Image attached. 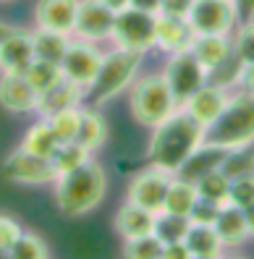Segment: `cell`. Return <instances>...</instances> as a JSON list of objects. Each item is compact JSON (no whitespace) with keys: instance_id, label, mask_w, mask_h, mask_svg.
Instances as JSON below:
<instances>
[{"instance_id":"7c38bea8","label":"cell","mask_w":254,"mask_h":259,"mask_svg":"<svg viewBox=\"0 0 254 259\" xmlns=\"http://www.w3.org/2000/svg\"><path fill=\"white\" fill-rule=\"evenodd\" d=\"M115 13L102 6L100 0H79L76 21H73V32L87 42H100L113 34Z\"/></svg>"},{"instance_id":"cb8c5ba5","label":"cell","mask_w":254,"mask_h":259,"mask_svg":"<svg viewBox=\"0 0 254 259\" xmlns=\"http://www.w3.org/2000/svg\"><path fill=\"white\" fill-rule=\"evenodd\" d=\"M194 186H197V196L204 202H210L215 207H223L228 204V191H231V178L220 170V167H213V170L202 173L197 181H194Z\"/></svg>"},{"instance_id":"484cf974","label":"cell","mask_w":254,"mask_h":259,"mask_svg":"<svg viewBox=\"0 0 254 259\" xmlns=\"http://www.w3.org/2000/svg\"><path fill=\"white\" fill-rule=\"evenodd\" d=\"M58 144H61V139L55 136L53 126L48 123V118H42L39 123H34L32 128L26 131L24 142H21L24 149L34 152V155H39V157H53V152L58 149Z\"/></svg>"},{"instance_id":"4fadbf2b","label":"cell","mask_w":254,"mask_h":259,"mask_svg":"<svg viewBox=\"0 0 254 259\" xmlns=\"http://www.w3.org/2000/svg\"><path fill=\"white\" fill-rule=\"evenodd\" d=\"M34 60V42L29 32L6 29L0 34V73H24Z\"/></svg>"},{"instance_id":"ab89813d","label":"cell","mask_w":254,"mask_h":259,"mask_svg":"<svg viewBox=\"0 0 254 259\" xmlns=\"http://www.w3.org/2000/svg\"><path fill=\"white\" fill-rule=\"evenodd\" d=\"M160 3L162 0H131V6L134 8H139V11H147V13H160Z\"/></svg>"},{"instance_id":"d6986e66","label":"cell","mask_w":254,"mask_h":259,"mask_svg":"<svg viewBox=\"0 0 254 259\" xmlns=\"http://www.w3.org/2000/svg\"><path fill=\"white\" fill-rule=\"evenodd\" d=\"M184 243L189 249V256H194V259H213V256H220V251H223V241H220L213 223L189 220V228L184 233Z\"/></svg>"},{"instance_id":"8fae6325","label":"cell","mask_w":254,"mask_h":259,"mask_svg":"<svg viewBox=\"0 0 254 259\" xmlns=\"http://www.w3.org/2000/svg\"><path fill=\"white\" fill-rule=\"evenodd\" d=\"M173 181V173L162 170V167L152 165L149 170L139 173L137 178L131 181L129 186V202L139 204L149 212H162V204H165V194L168 186Z\"/></svg>"},{"instance_id":"3957f363","label":"cell","mask_w":254,"mask_h":259,"mask_svg":"<svg viewBox=\"0 0 254 259\" xmlns=\"http://www.w3.org/2000/svg\"><path fill=\"white\" fill-rule=\"evenodd\" d=\"M249 142H254V97L244 92L238 97H231L223 113L204 128V144L244 149Z\"/></svg>"},{"instance_id":"ee69618b","label":"cell","mask_w":254,"mask_h":259,"mask_svg":"<svg viewBox=\"0 0 254 259\" xmlns=\"http://www.w3.org/2000/svg\"><path fill=\"white\" fill-rule=\"evenodd\" d=\"M0 3H6V0H0Z\"/></svg>"},{"instance_id":"d4e9b609","label":"cell","mask_w":254,"mask_h":259,"mask_svg":"<svg viewBox=\"0 0 254 259\" xmlns=\"http://www.w3.org/2000/svg\"><path fill=\"white\" fill-rule=\"evenodd\" d=\"M32 42H34V58L39 60H50V63H58L61 66V60L68 50V34L63 32H53V29H37L32 34Z\"/></svg>"},{"instance_id":"2e32d148","label":"cell","mask_w":254,"mask_h":259,"mask_svg":"<svg viewBox=\"0 0 254 259\" xmlns=\"http://www.w3.org/2000/svg\"><path fill=\"white\" fill-rule=\"evenodd\" d=\"M79 0H37L34 6V21L37 29H53V32H73V21H76Z\"/></svg>"},{"instance_id":"603a6c76","label":"cell","mask_w":254,"mask_h":259,"mask_svg":"<svg viewBox=\"0 0 254 259\" xmlns=\"http://www.w3.org/2000/svg\"><path fill=\"white\" fill-rule=\"evenodd\" d=\"M197 186L194 181H186V178H176L171 181L168 186V194H165V204H162V212L168 215H178V218H189L194 204H197Z\"/></svg>"},{"instance_id":"8992f818","label":"cell","mask_w":254,"mask_h":259,"mask_svg":"<svg viewBox=\"0 0 254 259\" xmlns=\"http://www.w3.org/2000/svg\"><path fill=\"white\" fill-rule=\"evenodd\" d=\"M155 29H157L155 13H147V11H139V8L129 6V8L115 13L110 39L118 45V48L147 53L155 45Z\"/></svg>"},{"instance_id":"f35d334b","label":"cell","mask_w":254,"mask_h":259,"mask_svg":"<svg viewBox=\"0 0 254 259\" xmlns=\"http://www.w3.org/2000/svg\"><path fill=\"white\" fill-rule=\"evenodd\" d=\"M233 8H236V19L241 21L254 19V0H233Z\"/></svg>"},{"instance_id":"7a4b0ae2","label":"cell","mask_w":254,"mask_h":259,"mask_svg":"<svg viewBox=\"0 0 254 259\" xmlns=\"http://www.w3.org/2000/svg\"><path fill=\"white\" fill-rule=\"evenodd\" d=\"M105 186H108L105 170H102L95 160H87L79 167H73L68 173H61L55 178L58 209H61L66 218H81L102 202Z\"/></svg>"},{"instance_id":"f1b7e54d","label":"cell","mask_w":254,"mask_h":259,"mask_svg":"<svg viewBox=\"0 0 254 259\" xmlns=\"http://www.w3.org/2000/svg\"><path fill=\"white\" fill-rule=\"evenodd\" d=\"M87 160H89V149H84L79 142H61L58 149L53 152V157H50V162H53L58 176L73 170V167H79Z\"/></svg>"},{"instance_id":"ba28073f","label":"cell","mask_w":254,"mask_h":259,"mask_svg":"<svg viewBox=\"0 0 254 259\" xmlns=\"http://www.w3.org/2000/svg\"><path fill=\"white\" fill-rule=\"evenodd\" d=\"M186 21L194 34H228L236 24L233 0H191Z\"/></svg>"},{"instance_id":"60d3db41","label":"cell","mask_w":254,"mask_h":259,"mask_svg":"<svg viewBox=\"0 0 254 259\" xmlns=\"http://www.w3.org/2000/svg\"><path fill=\"white\" fill-rule=\"evenodd\" d=\"M102 6H108L113 13H118V11H123V8H129L131 6V0H100Z\"/></svg>"},{"instance_id":"7bdbcfd3","label":"cell","mask_w":254,"mask_h":259,"mask_svg":"<svg viewBox=\"0 0 254 259\" xmlns=\"http://www.w3.org/2000/svg\"><path fill=\"white\" fill-rule=\"evenodd\" d=\"M251 176H254V160H251Z\"/></svg>"},{"instance_id":"836d02e7","label":"cell","mask_w":254,"mask_h":259,"mask_svg":"<svg viewBox=\"0 0 254 259\" xmlns=\"http://www.w3.org/2000/svg\"><path fill=\"white\" fill-rule=\"evenodd\" d=\"M236 58L241 63H254V19L251 21H244L241 32L236 37V48H233Z\"/></svg>"},{"instance_id":"30bf717a","label":"cell","mask_w":254,"mask_h":259,"mask_svg":"<svg viewBox=\"0 0 254 259\" xmlns=\"http://www.w3.org/2000/svg\"><path fill=\"white\" fill-rule=\"evenodd\" d=\"M3 173L6 178L16 181V184H50V181L58 178L50 157H39L24 147H19L16 152H11L6 157Z\"/></svg>"},{"instance_id":"277c9868","label":"cell","mask_w":254,"mask_h":259,"mask_svg":"<svg viewBox=\"0 0 254 259\" xmlns=\"http://www.w3.org/2000/svg\"><path fill=\"white\" fill-rule=\"evenodd\" d=\"M139 63H142V53L139 50L118 48L115 53L105 55L97 79L92 81V87H89V97H92V102L102 105V102H108L110 97L121 95L123 89L131 84L134 76H137Z\"/></svg>"},{"instance_id":"ac0fdd59","label":"cell","mask_w":254,"mask_h":259,"mask_svg":"<svg viewBox=\"0 0 254 259\" xmlns=\"http://www.w3.org/2000/svg\"><path fill=\"white\" fill-rule=\"evenodd\" d=\"M81 87L79 84H73L68 81L66 76L58 84H53L50 89H45V92L39 95L37 100V113L42 118H50L55 113H61L66 108H79V102H81Z\"/></svg>"},{"instance_id":"5b68a950","label":"cell","mask_w":254,"mask_h":259,"mask_svg":"<svg viewBox=\"0 0 254 259\" xmlns=\"http://www.w3.org/2000/svg\"><path fill=\"white\" fill-rule=\"evenodd\" d=\"M131 110L137 115L139 123L144 126H157L162 123L171 113L178 110V102L171 95V87L165 81V76H147L139 79L131 89Z\"/></svg>"},{"instance_id":"9a60e30c","label":"cell","mask_w":254,"mask_h":259,"mask_svg":"<svg viewBox=\"0 0 254 259\" xmlns=\"http://www.w3.org/2000/svg\"><path fill=\"white\" fill-rule=\"evenodd\" d=\"M228 95H226V87L220 84H204L194 92L186 102H184V110L197 120L199 126H210L213 120L223 113V108L228 105Z\"/></svg>"},{"instance_id":"e575fe53","label":"cell","mask_w":254,"mask_h":259,"mask_svg":"<svg viewBox=\"0 0 254 259\" xmlns=\"http://www.w3.org/2000/svg\"><path fill=\"white\" fill-rule=\"evenodd\" d=\"M19 236H21V225L8 215H0V256H8Z\"/></svg>"},{"instance_id":"f546056e","label":"cell","mask_w":254,"mask_h":259,"mask_svg":"<svg viewBox=\"0 0 254 259\" xmlns=\"http://www.w3.org/2000/svg\"><path fill=\"white\" fill-rule=\"evenodd\" d=\"M48 123L53 126L55 136L61 142H73L79 134V123H81V110L79 108H66L61 113H55L48 118Z\"/></svg>"},{"instance_id":"4316f807","label":"cell","mask_w":254,"mask_h":259,"mask_svg":"<svg viewBox=\"0 0 254 259\" xmlns=\"http://www.w3.org/2000/svg\"><path fill=\"white\" fill-rule=\"evenodd\" d=\"M108 136V126L105 118H102L97 110H81V123H79V134L73 142H79L84 149L95 152Z\"/></svg>"},{"instance_id":"4dcf8cb0","label":"cell","mask_w":254,"mask_h":259,"mask_svg":"<svg viewBox=\"0 0 254 259\" xmlns=\"http://www.w3.org/2000/svg\"><path fill=\"white\" fill-rule=\"evenodd\" d=\"M162 251H165V243H162L155 233L126 238V249H123V254L131 256V259H152V256H162Z\"/></svg>"},{"instance_id":"7402d4cb","label":"cell","mask_w":254,"mask_h":259,"mask_svg":"<svg viewBox=\"0 0 254 259\" xmlns=\"http://www.w3.org/2000/svg\"><path fill=\"white\" fill-rule=\"evenodd\" d=\"M191 53L197 55V60L207 68V73H213L233 50H231L226 34H194Z\"/></svg>"},{"instance_id":"d6a6232c","label":"cell","mask_w":254,"mask_h":259,"mask_svg":"<svg viewBox=\"0 0 254 259\" xmlns=\"http://www.w3.org/2000/svg\"><path fill=\"white\" fill-rule=\"evenodd\" d=\"M228 204H236V207H241V209H246V207L254 204V176L251 173L231 178Z\"/></svg>"},{"instance_id":"6da1fadb","label":"cell","mask_w":254,"mask_h":259,"mask_svg":"<svg viewBox=\"0 0 254 259\" xmlns=\"http://www.w3.org/2000/svg\"><path fill=\"white\" fill-rule=\"evenodd\" d=\"M202 144L204 126H199L186 110H176L155 126L152 142H149V162L176 176Z\"/></svg>"},{"instance_id":"44dd1931","label":"cell","mask_w":254,"mask_h":259,"mask_svg":"<svg viewBox=\"0 0 254 259\" xmlns=\"http://www.w3.org/2000/svg\"><path fill=\"white\" fill-rule=\"evenodd\" d=\"M213 225H215V231L223 241V246H238V243H244L249 238L244 209L236 207V204H223L218 209Z\"/></svg>"},{"instance_id":"83f0119b","label":"cell","mask_w":254,"mask_h":259,"mask_svg":"<svg viewBox=\"0 0 254 259\" xmlns=\"http://www.w3.org/2000/svg\"><path fill=\"white\" fill-rule=\"evenodd\" d=\"M24 76H26V81L42 95L45 89H50L53 84H58V81L63 79V71H61V66H58V63L34 58L32 63H29V68L24 71Z\"/></svg>"},{"instance_id":"b9f144b4","label":"cell","mask_w":254,"mask_h":259,"mask_svg":"<svg viewBox=\"0 0 254 259\" xmlns=\"http://www.w3.org/2000/svg\"><path fill=\"white\" fill-rule=\"evenodd\" d=\"M244 218H246V231H249V236L254 238V204L244 209Z\"/></svg>"},{"instance_id":"d590c367","label":"cell","mask_w":254,"mask_h":259,"mask_svg":"<svg viewBox=\"0 0 254 259\" xmlns=\"http://www.w3.org/2000/svg\"><path fill=\"white\" fill-rule=\"evenodd\" d=\"M189 8H191V0H162V3H160V13H165V16H181V19H186Z\"/></svg>"},{"instance_id":"52a82bcc","label":"cell","mask_w":254,"mask_h":259,"mask_svg":"<svg viewBox=\"0 0 254 259\" xmlns=\"http://www.w3.org/2000/svg\"><path fill=\"white\" fill-rule=\"evenodd\" d=\"M165 81L171 87V95L173 100L178 102V108L197 92L199 87L207 84V68L197 60V55L191 53V48L181 50V53H173L171 60H168V66H165Z\"/></svg>"},{"instance_id":"5bb4252c","label":"cell","mask_w":254,"mask_h":259,"mask_svg":"<svg viewBox=\"0 0 254 259\" xmlns=\"http://www.w3.org/2000/svg\"><path fill=\"white\" fill-rule=\"evenodd\" d=\"M37 100L39 92L24 73H0V108L8 113H32L37 110Z\"/></svg>"},{"instance_id":"74e56055","label":"cell","mask_w":254,"mask_h":259,"mask_svg":"<svg viewBox=\"0 0 254 259\" xmlns=\"http://www.w3.org/2000/svg\"><path fill=\"white\" fill-rule=\"evenodd\" d=\"M238 84H241V89L246 95L254 97V63H244L241 76H238Z\"/></svg>"},{"instance_id":"8d00e7d4","label":"cell","mask_w":254,"mask_h":259,"mask_svg":"<svg viewBox=\"0 0 254 259\" xmlns=\"http://www.w3.org/2000/svg\"><path fill=\"white\" fill-rule=\"evenodd\" d=\"M162 256H165V259H191L184 241H171V243H165V251H162Z\"/></svg>"},{"instance_id":"e0dca14e","label":"cell","mask_w":254,"mask_h":259,"mask_svg":"<svg viewBox=\"0 0 254 259\" xmlns=\"http://www.w3.org/2000/svg\"><path fill=\"white\" fill-rule=\"evenodd\" d=\"M194 32L186 19L181 16H165V13H157V29H155V45L162 48L165 53H181L186 48H191Z\"/></svg>"},{"instance_id":"9c48e42d","label":"cell","mask_w":254,"mask_h":259,"mask_svg":"<svg viewBox=\"0 0 254 259\" xmlns=\"http://www.w3.org/2000/svg\"><path fill=\"white\" fill-rule=\"evenodd\" d=\"M102 60H105V55H102L92 42H87V39L71 42L63 60H61V71L68 81L79 84L81 89H89L92 81L97 79Z\"/></svg>"},{"instance_id":"ffe728a7","label":"cell","mask_w":254,"mask_h":259,"mask_svg":"<svg viewBox=\"0 0 254 259\" xmlns=\"http://www.w3.org/2000/svg\"><path fill=\"white\" fill-rule=\"evenodd\" d=\"M155 223H157V212H149L134 202H126L115 215V231L123 238H137L155 233Z\"/></svg>"},{"instance_id":"1f68e13d","label":"cell","mask_w":254,"mask_h":259,"mask_svg":"<svg viewBox=\"0 0 254 259\" xmlns=\"http://www.w3.org/2000/svg\"><path fill=\"white\" fill-rule=\"evenodd\" d=\"M48 254H50V249L45 246V241L39 236L24 233V231H21L19 241L13 243V249L8 251V256H13V259H42V256H48Z\"/></svg>"}]
</instances>
